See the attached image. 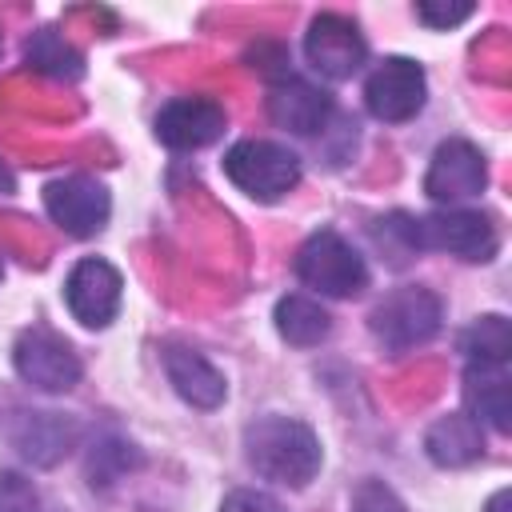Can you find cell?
<instances>
[{
	"label": "cell",
	"mask_w": 512,
	"mask_h": 512,
	"mask_svg": "<svg viewBox=\"0 0 512 512\" xmlns=\"http://www.w3.org/2000/svg\"><path fill=\"white\" fill-rule=\"evenodd\" d=\"M244 456L248 464L276 484L304 488L320 472V440L304 420L292 416H260L244 428Z\"/></svg>",
	"instance_id": "6da1fadb"
},
{
	"label": "cell",
	"mask_w": 512,
	"mask_h": 512,
	"mask_svg": "<svg viewBox=\"0 0 512 512\" xmlns=\"http://www.w3.org/2000/svg\"><path fill=\"white\" fill-rule=\"evenodd\" d=\"M224 176L252 200H280L300 180V156L272 140H240L224 156Z\"/></svg>",
	"instance_id": "7a4b0ae2"
},
{
	"label": "cell",
	"mask_w": 512,
	"mask_h": 512,
	"mask_svg": "<svg viewBox=\"0 0 512 512\" xmlns=\"http://www.w3.org/2000/svg\"><path fill=\"white\" fill-rule=\"evenodd\" d=\"M296 276L320 296H356L368 288L364 256L332 228L312 232L296 252Z\"/></svg>",
	"instance_id": "3957f363"
},
{
	"label": "cell",
	"mask_w": 512,
	"mask_h": 512,
	"mask_svg": "<svg viewBox=\"0 0 512 512\" xmlns=\"http://www.w3.org/2000/svg\"><path fill=\"white\" fill-rule=\"evenodd\" d=\"M440 320H444V308H440V296L428 292V288H396L388 292L376 308H372V336L388 348V352H408L424 340H432L440 332Z\"/></svg>",
	"instance_id": "277c9868"
},
{
	"label": "cell",
	"mask_w": 512,
	"mask_h": 512,
	"mask_svg": "<svg viewBox=\"0 0 512 512\" xmlns=\"http://www.w3.org/2000/svg\"><path fill=\"white\" fill-rule=\"evenodd\" d=\"M416 248H436V252H452L460 260L484 264L496 256L500 236L484 212L448 208V212H432V216L416 220Z\"/></svg>",
	"instance_id": "5b68a950"
},
{
	"label": "cell",
	"mask_w": 512,
	"mask_h": 512,
	"mask_svg": "<svg viewBox=\"0 0 512 512\" xmlns=\"http://www.w3.org/2000/svg\"><path fill=\"white\" fill-rule=\"evenodd\" d=\"M12 360H16V372L40 392H68V388L80 384V356L52 328L20 332V340L12 348Z\"/></svg>",
	"instance_id": "8992f818"
},
{
	"label": "cell",
	"mask_w": 512,
	"mask_h": 512,
	"mask_svg": "<svg viewBox=\"0 0 512 512\" xmlns=\"http://www.w3.org/2000/svg\"><path fill=\"white\" fill-rule=\"evenodd\" d=\"M428 96V80L424 68L408 56H388L364 84V104L376 120L384 124H404L424 108Z\"/></svg>",
	"instance_id": "52a82bcc"
},
{
	"label": "cell",
	"mask_w": 512,
	"mask_h": 512,
	"mask_svg": "<svg viewBox=\"0 0 512 512\" xmlns=\"http://www.w3.org/2000/svg\"><path fill=\"white\" fill-rule=\"evenodd\" d=\"M304 56L308 64L328 76V80H348L360 72L364 56H368V44L364 36L356 32V24L340 12H320L312 24H308V36H304Z\"/></svg>",
	"instance_id": "ba28073f"
},
{
	"label": "cell",
	"mask_w": 512,
	"mask_h": 512,
	"mask_svg": "<svg viewBox=\"0 0 512 512\" xmlns=\"http://www.w3.org/2000/svg\"><path fill=\"white\" fill-rule=\"evenodd\" d=\"M488 184V164H484V152L468 140H444L436 152H432V164L424 172V192L436 200V204H460V200H472L480 196Z\"/></svg>",
	"instance_id": "9c48e42d"
},
{
	"label": "cell",
	"mask_w": 512,
	"mask_h": 512,
	"mask_svg": "<svg viewBox=\"0 0 512 512\" xmlns=\"http://www.w3.org/2000/svg\"><path fill=\"white\" fill-rule=\"evenodd\" d=\"M44 208L48 216L68 232V236H96L104 224H108V212H112V200H108V188L92 176H64V180H52L44 188Z\"/></svg>",
	"instance_id": "30bf717a"
},
{
	"label": "cell",
	"mask_w": 512,
	"mask_h": 512,
	"mask_svg": "<svg viewBox=\"0 0 512 512\" xmlns=\"http://www.w3.org/2000/svg\"><path fill=\"white\" fill-rule=\"evenodd\" d=\"M120 288H124L120 272H116L108 260L88 256V260H80V264L68 272V280H64V300H68L72 316H76L84 328H104V324H112V316H116V308H120Z\"/></svg>",
	"instance_id": "8fae6325"
},
{
	"label": "cell",
	"mask_w": 512,
	"mask_h": 512,
	"mask_svg": "<svg viewBox=\"0 0 512 512\" xmlns=\"http://www.w3.org/2000/svg\"><path fill=\"white\" fill-rule=\"evenodd\" d=\"M220 132H224V108L212 104V100H200V96L172 100L156 116V140L168 144V148H176V152L204 148Z\"/></svg>",
	"instance_id": "7c38bea8"
},
{
	"label": "cell",
	"mask_w": 512,
	"mask_h": 512,
	"mask_svg": "<svg viewBox=\"0 0 512 512\" xmlns=\"http://www.w3.org/2000/svg\"><path fill=\"white\" fill-rule=\"evenodd\" d=\"M268 116H272L280 128L296 132V136H312V132H320V128L328 124V116H332V96H328L324 88L308 84V80H280V84H272V92H268Z\"/></svg>",
	"instance_id": "4fadbf2b"
},
{
	"label": "cell",
	"mask_w": 512,
	"mask_h": 512,
	"mask_svg": "<svg viewBox=\"0 0 512 512\" xmlns=\"http://www.w3.org/2000/svg\"><path fill=\"white\" fill-rule=\"evenodd\" d=\"M164 372H168V384L192 404V408H220L224 404V396H228V384H224V376L200 356V352H192V348H184V344H168L164 348Z\"/></svg>",
	"instance_id": "5bb4252c"
},
{
	"label": "cell",
	"mask_w": 512,
	"mask_h": 512,
	"mask_svg": "<svg viewBox=\"0 0 512 512\" xmlns=\"http://www.w3.org/2000/svg\"><path fill=\"white\" fill-rule=\"evenodd\" d=\"M8 436H12V444L20 448L24 460L56 464L76 444V424L56 416V412H20L16 424L8 428Z\"/></svg>",
	"instance_id": "9a60e30c"
},
{
	"label": "cell",
	"mask_w": 512,
	"mask_h": 512,
	"mask_svg": "<svg viewBox=\"0 0 512 512\" xmlns=\"http://www.w3.org/2000/svg\"><path fill=\"white\" fill-rule=\"evenodd\" d=\"M424 452L432 464L440 468H464L472 460L484 456V432L480 420H472L468 412H448L440 416L428 432H424Z\"/></svg>",
	"instance_id": "2e32d148"
},
{
	"label": "cell",
	"mask_w": 512,
	"mask_h": 512,
	"mask_svg": "<svg viewBox=\"0 0 512 512\" xmlns=\"http://www.w3.org/2000/svg\"><path fill=\"white\" fill-rule=\"evenodd\" d=\"M464 400H468V416L492 424L496 432L512 428V408H508V372L504 364H468L464 376Z\"/></svg>",
	"instance_id": "e0dca14e"
},
{
	"label": "cell",
	"mask_w": 512,
	"mask_h": 512,
	"mask_svg": "<svg viewBox=\"0 0 512 512\" xmlns=\"http://www.w3.org/2000/svg\"><path fill=\"white\" fill-rule=\"evenodd\" d=\"M276 332L296 348H312L332 332V316L312 296H284L276 304Z\"/></svg>",
	"instance_id": "ac0fdd59"
},
{
	"label": "cell",
	"mask_w": 512,
	"mask_h": 512,
	"mask_svg": "<svg viewBox=\"0 0 512 512\" xmlns=\"http://www.w3.org/2000/svg\"><path fill=\"white\" fill-rule=\"evenodd\" d=\"M24 60H28L36 72H48V76H56V80H76V76L84 72L80 52H76L64 36H56L52 28H40V32L28 36Z\"/></svg>",
	"instance_id": "d6986e66"
},
{
	"label": "cell",
	"mask_w": 512,
	"mask_h": 512,
	"mask_svg": "<svg viewBox=\"0 0 512 512\" xmlns=\"http://www.w3.org/2000/svg\"><path fill=\"white\" fill-rule=\"evenodd\" d=\"M460 352L468 356V364H508L512 356V324L504 316H480L464 336H460Z\"/></svg>",
	"instance_id": "ffe728a7"
},
{
	"label": "cell",
	"mask_w": 512,
	"mask_h": 512,
	"mask_svg": "<svg viewBox=\"0 0 512 512\" xmlns=\"http://www.w3.org/2000/svg\"><path fill=\"white\" fill-rule=\"evenodd\" d=\"M132 464H140V452L132 448V444H124V440H104V444H96L92 448V456H88V476H92V484H112L120 472H128Z\"/></svg>",
	"instance_id": "44dd1931"
},
{
	"label": "cell",
	"mask_w": 512,
	"mask_h": 512,
	"mask_svg": "<svg viewBox=\"0 0 512 512\" xmlns=\"http://www.w3.org/2000/svg\"><path fill=\"white\" fill-rule=\"evenodd\" d=\"M352 512H408V508L384 480H364L352 492Z\"/></svg>",
	"instance_id": "7402d4cb"
},
{
	"label": "cell",
	"mask_w": 512,
	"mask_h": 512,
	"mask_svg": "<svg viewBox=\"0 0 512 512\" xmlns=\"http://www.w3.org/2000/svg\"><path fill=\"white\" fill-rule=\"evenodd\" d=\"M36 488L32 480H24L20 472H4L0 476V512H36Z\"/></svg>",
	"instance_id": "603a6c76"
},
{
	"label": "cell",
	"mask_w": 512,
	"mask_h": 512,
	"mask_svg": "<svg viewBox=\"0 0 512 512\" xmlns=\"http://www.w3.org/2000/svg\"><path fill=\"white\" fill-rule=\"evenodd\" d=\"M416 16L428 24V28H452L460 20L472 16V4H440V0H420L416 4Z\"/></svg>",
	"instance_id": "cb8c5ba5"
},
{
	"label": "cell",
	"mask_w": 512,
	"mask_h": 512,
	"mask_svg": "<svg viewBox=\"0 0 512 512\" xmlns=\"http://www.w3.org/2000/svg\"><path fill=\"white\" fill-rule=\"evenodd\" d=\"M220 512H284L280 500H272L268 492H256V488H236L224 496Z\"/></svg>",
	"instance_id": "d4e9b609"
},
{
	"label": "cell",
	"mask_w": 512,
	"mask_h": 512,
	"mask_svg": "<svg viewBox=\"0 0 512 512\" xmlns=\"http://www.w3.org/2000/svg\"><path fill=\"white\" fill-rule=\"evenodd\" d=\"M16 188V176L8 172V164H0V196H8Z\"/></svg>",
	"instance_id": "484cf974"
},
{
	"label": "cell",
	"mask_w": 512,
	"mask_h": 512,
	"mask_svg": "<svg viewBox=\"0 0 512 512\" xmlns=\"http://www.w3.org/2000/svg\"><path fill=\"white\" fill-rule=\"evenodd\" d=\"M504 504H508V488H500V492L488 500V512H504Z\"/></svg>",
	"instance_id": "4316f807"
},
{
	"label": "cell",
	"mask_w": 512,
	"mask_h": 512,
	"mask_svg": "<svg viewBox=\"0 0 512 512\" xmlns=\"http://www.w3.org/2000/svg\"><path fill=\"white\" fill-rule=\"evenodd\" d=\"M0 276H4V260H0Z\"/></svg>",
	"instance_id": "83f0119b"
}]
</instances>
